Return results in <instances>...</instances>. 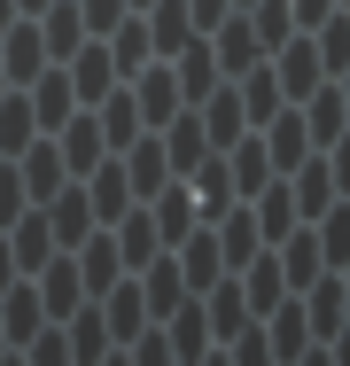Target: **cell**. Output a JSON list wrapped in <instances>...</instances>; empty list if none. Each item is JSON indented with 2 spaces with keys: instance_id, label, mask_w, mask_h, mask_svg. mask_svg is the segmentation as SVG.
Masks as SVG:
<instances>
[{
  "instance_id": "6da1fadb",
  "label": "cell",
  "mask_w": 350,
  "mask_h": 366,
  "mask_svg": "<svg viewBox=\"0 0 350 366\" xmlns=\"http://www.w3.org/2000/svg\"><path fill=\"white\" fill-rule=\"evenodd\" d=\"M273 71H280V94H288V102H304V94L327 78V63H319V39H311V31L280 39V47H273Z\"/></svg>"
},
{
  "instance_id": "7a4b0ae2",
  "label": "cell",
  "mask_w": 350,
  "mask_h": 366,
  "mask_svg": "<svg viewBox=\"0 0 350 366\" xmlns=\"http://www.w3.org/2000/svg\"><path fill=\"white\" fill-rule=\"evenodd\" d=\"M31 289H39V304H47V320H70V312L86 304V281H78V257H70V249H55V257L31 273Z\"/></svg>"
},
{
  "instance_id": "3957f363",
  "label": "cell",
  "mask_w": 350,
  "mask_h": 366,
  "mask_svg": "<svg viewBox=\"0 0 350 366\" xmlns=\"http://www.w3.org/2000/svg\"><path fill=\"white\" fill-rule=\"evenodd\" d=\"M55 148H63L70 179H78V172H94V164L109 156V141H101V117H94V109H70L63 125H55Z\"/></svg>"
},
{
  "instance_id": "277c9868",
  "label": "cell",
  "mask_w": 350,
  "mask_h": 366,
  "mask_svg": "<svg viewBox=\"0 0 350 366\" xmlns=\"http://www.w3.org/2000/svg\"><path fill=\"white\" fill-rule=\"evenodd\" d=\"M16 172H24V195H31V203H47V195L70 179V164H63V148H55V133H39L31 148H16Z\"/></svg>"
},
{
  "instance_id": "5b68a950",
  "label": "cell",
  "mask_w": 350,
  "mask_h": 366,
  "mask_svg": "<svg viewBox=\"0 0 350 366\" xmlns=\"http://www.w3.org/2000/svg\"><path fill=\"white\" fill-rule=\"evenodd\" d=\"M70 257H78V281H86V296H101L117 273H125V257H117V234H109V226H94V234H86Z\"/></svg>"
},
{
  "instance_id": "8992f818",
  "label": "cell",
  "mask_w": 350,
  "mask_h": 366,
  "mask_svg": "<svg viewBox=\"0 0 350 366\" xmlns=\"http://www.w3.org/2000/svg\"><path fill=\"white\" fill-rule=\"evenodd\" d=\"M171 63V78H179V102H203L210 86H218V55H210V31H195L179 55H164Z\"/></svg>"
},
{
  "instance_id": "52a82bcc",
  "label": "cell",
  "mask_w": 350,
  "mask_h": 366,
  "mask_svg": "<svg viewBox=\"0 0 350 366\" xmlns=\"http://www.w3.org/2000/svg\"><path fill=\"white\" fill-rule=\"evenodd\" d=\"M24 94H31V117H39V133H55L70 109H78V94H70V71H63V63H47V71L31 78Z\"/></svg>"
},
{
  "instance_id": "ba28073f",
  "label": "cell",
  "mask_w": 350,
  "mask_h": 366,
  "mask_svg": "<svg viewBox=\"0 0 350 366\" xmlns=\"http://www.w3.org/2000/svg\"><path fill=\"white\" fill-rule=\"evenodd\" d=\"M164 320H171V327H164L171 359H203L210 343H218V335H210V312H203V296H187V304H179V312H164Z\"/></svg>"
},
{
  "instance_id": "9c48e42d",
  "label": "cell",
  "mask_w": 350,
  "mask_h": 366,
  "mask_svg": "<svg viewBox=\"0 0 350 366\" xmlns=\"http://www.w3.org/2000/svg\"><path fill=\"white\" fill-rule=\"evenodd\" d=\"M39 39H47V63H63L70 47L86 39V16H78V0H47V8H39Z\"/></svg>"
},
{
  "instance_id": "30bf717a",
  "label": "cell",
  "mask_w": 350,
  "mask_h": 366,
  "mask_svg": "<svg viewBox=\"0 0 350 366\" xmlns=\"http://www.w3.org/2000/svg\"><path fill=\"white\" fill-rule=\"evenodd\" d=\"M39 141V117H31V94L24 86H8L0 94V156H16V148Z\"/></svg>"
},
{
  "instance_id": "8fae6325",
  "label": "cell",
  "mask_w": 350,
  "mask_h": 366,
  "mask_svg": "<svg viewBox=\"0 0 350 366\" xmlns=\"http://www.w3.org/2000/svg\"><path fill=\"white\" fill-rule=\"evenodd\" d=\"M249 24H257L265 55H273L280 39H296V8H288V0H249Z\"/></svg>"
},
{
  "instance_id": "7c38bea8",
  "label": "cell",
  "mask_w": 350,
  "mask_h": 366,
  "mask_svg": "<svg viewBox=\"0 0 350 366\" xmlns=\"http://www.w3.org/2000/svg\"><path fill=\"white\" fill-rule=\"evenodd\" d=\"M16 16H24V8H16V0H0V31H8V24H16Z\"/></svg>"
},
{
  "instance_id": "4fadbf2b",
  "label": "cell",
  "mask_w": 350,
  "mask_h": 366,
  "mask_svg": "<svg viewBox=\"0 0 350 366\" xmlns=\"http://www.w3.org/2000/svg\"><path fill=\"white\" fill-rule=\"evenodd\" d=\"M16 8H24V16H39V8H47V0H16Z\"/></svg>"
},
{
  "instance_id": "5bb4252c",
  "label": "cell",
  "mask_w": 350,
  "mask_h": 366,
  "mask_svg": "<svg viewBox=\"0 0 350 366\" xmlns=\"http://www.w3.org/2000/svg\"><path fill=\"white\" fill-rule=\"evenodd\" d=\"M0 351H8V327H0Z\"/></svg>"
},
{
  "instance_id": "9a60e30c",
  "label": "cell",
  "mask_w": 350,
  "mask_h": 366,
  "mask_svg": "<svg viewBox=\"0 0 350 366\" xmlns=\"http://www.w3.org/2000/svg\"><path fill=\"white\" fill-rule=\"evenodd\" d=\"M234 8H249V0H234Z\"/></svg>"
},
{
  "instance_id": "2e32d148",
  "label": "cell",
  "mask_w": 350,
  "mask_h": 366,
  "mask_svg": "<svg viewBox=\"0 0 350 366\" xmlns=\"http://www.w3.org/2000/svg\"><path fill=\"white\" fill-rule=\"evenodd\" d=\"M133 8H148V0H133Z\"/></svg>"
}]
</instances>
